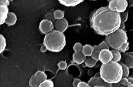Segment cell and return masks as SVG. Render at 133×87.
Listing matches in <instances>:
<instances>
[{
    "label": "cell",
    "instance_id": "obj_38",
    "mask_svg": "<svg viewBox=\"0 0 133 87\" xmlns=\"http://www.w3.org/2000/svg\"><path fill=\"white\" fill-rule=\"evenodd\" d=\"M128 80H129V82L133 84V78L131 77H129L128 78Z\"/></svg>",
    "mask_w": 133,
    "mask_h": 87
},
{
    "label": "cell",
    "instance_id": "obj_33",
    "mask_svg": "<svg viewBox=\"0 0 133 87\" xmlns=\"http://www.w3.org/2000/svg\"><path fill=\"white\" fill-rule=\"evenodd\" d=\"M9 4L10 1L8 0H1L0 1V5L8 6L9 5Z\"/></svg>",
    "mask_w": 133,
    "mask_h": 87
},
{
    "label": "cell",
    "instance_id": "obj_13",
    "mask_svg": "<svg viewBox=\"0 0 133 87\" xmlns=\"http://www.w3.org/2000/svg\"><path fill=\"white\" fill-rule=\"evenodd\" d=\"M8 7L5 5H0V22L1 25L5 23L9 13Z\"/></svg>",
    "mask_w": 133,
    "mask_h": 87
},
{
    "label": "cell",
    "instance_id": "obj_29",
    "mask_svg": "<svg viewBox=\"0 0 133 87\" xmlns=\"http://www.w3.org/2000/svg\"><path fill=\"white\" fill-rule=\"evenodd\" d=\"M119 83L121 85L125 87H127L129 83L128 78H122Z\"/></svg>",
    "mask_w": 133,
    "mask_h": 87
},
{
    "label": "cell",
    "instance_id": "obj_17",
    "mask_svg": "<svg viewBox=\"0 0 133 87\" xmlns=\"http://www.w3.org/2000/svg\"><path fill=\"white\" fill-rule=\"evenodd\" d=\"M111 51L113 54L112 61L119 63L122 58V55L121 54L120 52L118 50L114 49L112 50Z\"/></svg>",
    "mask_w": 133,
    "mask_h": 87
},
{
    "label": "cell",
    "instance_id": "obj_28",
    "mask_svg": "<svg viewBox=\"0 0 133 87\" xmlns=\"http://www.w3.org/2000/svg\"><path fill=\"white\" fill-rule=\"evenodd\" d=\"M129 43L128 41L127 42L124 44L120 49V52H122L123 53H126V52L129 50Z\"/></svg>",
    "mask_w": 133,
    "mask_h": 87
},
{
    "label": "cell",
    "instance_id": "obj_32",
    "mask_svg": "<svg viewBox=\"0 0 133 87\" xmlns=\"http://www.w3.org/2000/svg\"><path fill=\"white\" fill-rule=\"evenodd\" d=\"M92 87L89 85L88 83H86L85 82H83V81H81L79 85H78V87Z\"/></svg>",
    "mask_w": 133,
    "mask_h": 87
},
{
    "label": "cell",
    "instance_id": "obj_10",
    "mask_svg": "<svg viewBox=\"0 0 133 87\" xmlns=\"http://www.w3.org/2000/svg\"><path fill=\"white\" fill-rule=\"evenodd\" d=\"M54 27L55 30L60 32H64L67 30L69 26V23L66 19L56 20L54 23Z\"/></svg>",
    "mask_w": 133,
    "mask_h": 87
},
{
    "label": "cell",
    "instance_id": "obj_30",
    "mask_svg": "<svg viewBox=\"0 0 133 87\" xmlns=\"http://www.w3.org/2000/svg\"><path fill=\"white\" fill-rule=\"evenodd\" d=\"M99 51H94L93 53L92 54L91 57L93 59H94L95 61H99Z\"/></svg>",
    "mask_w": 133,
    "mask_h": 87
},
{
    "label": "cell",
    "instance_id": "obj_3",
    "mask_svg": "<svg viewBox=\"0 0 133 87\" xmlns=\"http://www.w3.org/2000/svg\"><path fill=\"white\" fill-rule=\"evenodd\" d=\"M66 37L64 33L56 30L46 34L43 40V45L48 51L52 52H61L65 46Z\"/></svg>",
    "mask_w": 133,
    "mask_h": 87
},
{
    "label": "cell",
    "instance_id": "obj_35",
    "mask_svg": "<svg viewBox=\"0 0 133 87\" xmlns=\"http://www.w3.org/2000/svg\"><path fill=\"white\" fill-rule=\"evenodd\" d=\"M125 27H126V25H125L124 23H121V24L119 29H120V30H124Z\"/></svg>",
    "mask_w": 133,
    "mask_h": 87
},
{
    "label": "cell",
    "instance_id": "obj_31",
    "mask_svg": "<svg viewBox=\"0 0 133 87\" xmlns=\"http://www.w3.org/2000/svg\"><path fill=\"white\" fill-rule=\"evenodd\" d=\"M81 82V80L79 79L76 78L74 79L73 81L72 82V86L73 87H78V85L79 83Z\"/></svg>",
    "mask_w": 133,
    "mask_h": 87
},
{
    "label": "cell",
    "instance_id": "obj_34",
    "mask_svg": "<svg viewBox=\"0 0 133 87\" xmlns=\"http://www.w3.org/2000/svg\"><path fill=\"white\" fill-rule=\"evenodd\" d=\"M48 50L47 47L45 45H43L42 46L41 49H40V51H41L42 53H45V52H47Z\"/></svg>",
    "mask_w": 133,
    "mask_h": 87
},
{
    "label": "cell",
    "instance_id": "obj_18",
    "mask_svg": "<svg viewBox=\"0 0 133 87\" xmlns=\"http://www.w3.org/2000/svg\"><path fill=\"white\" fill-rule=\"evenodd\" d=\"M97 62V61L93 59L92 58H91V57H89L87 58L84 63L85 65L87 66V67L91 68L95 66Z\"/></svg>",
    "mask_w": 133,
    "mask_h": 87
},
{
    "label": "cell",
    "instance_id": "obj_26",
    "mask_svg": "<svg viewBox=\"0 0 133 87\" xmlns=\"http://www.w3.org/2000/svg\"><path fill=\"white\" fill-rule=\"evenodd\" d=\"M44 19L50 21H51L53 23L55 22V20H56L55 18L53 12H49L46 14L45 16Z\"/></svg>",
    "mask_w": 133,
    "mask_h": 87
},
{
    "label": "cell",
    "instance_id": "obj_19",
    "mask_svg": "<svg viewBox=\"0 0 133 87\" xmlns=\"http://www.w3.org/2000/svg\"><path fill=\"white\" fill-rule=\"evenodd\" d=\"M119 63L122 66V68L123 78H128L130 73V68L125 64L123 63L122 62H119Z\"/></svg>",
    "mask_w": 133,
    "mask_h": 87
},
{
    "label": "cell",
    "instance_id": "obj_1",
    "mask_svg": "<svg viewBox=\"0 0 133 87\" xmlns=\"http://www.w3.org/2000/svg\"><path fill=\"white\" fill-rule=\"evenodd\" d=\"M121 23L120 14L112 11L108 6L95 10L90 19L91 28L98 34L105 36L118 30Z\"/></svg>",
    "mask_w": 133,
    "mask_h": 87
},
{
    "label": "cell",
    "instance_id": "obj_21",
    "mask_svg": "<svg viewBox=\"0 0 133 87\" xmlns=\"http://www.w3.org/2000/svg\"><path fill=\"white\" fill-rule=\"evenodd\" d=\"M54 83L52 80L46 79L39 84L38 87H54Z\"/></svg>",
    "mask_w": 133,
    "mask_h": 87
},
{
    "label": "cell",
    "instance_id": "obj_7",
    "mask_svg": "<svg viewBox=\"0 0 133 87\" xmlns=\"http://www.w3.org/2000/svg\"><path fill=\"white\" fill-rule=\"evenodd\" d=\"M87 83L89 85L92 87L96 85L103 86L105 87H113L112 84L106 83L101 78L99 72L97 73L95 76L91 78Z\"/></svg>",
    "mask_w": 133,
    "mask_h": 87
},
{
    "label": "cell",
    "instance_id": "obj_23",
    "mask_svg": "<svg viewBox=\"0 0 133 87\" xmlns=\"http://www.w3.org/2000/svg\"><path fill=\"white\" fill-rule=\"evenodd\" d=\"M98 47H99V52L104 49H109V45H108V44L105 41H102V42L98 45Z\"/></svg>",
    "mask_w": 133,
    "mask_h": 87
},
{
    "label": "cell",
    "instance_id": "obj_37",
    "mask_svg": "<svg viewBox=\"0 0 133 87\" xmlns=\"http://www.w3.org/2000/svg\"><path fill=\"white\" fill-rule=\"evenodd\" d=\"M93 49L94 51H99V47H98V45H94L93 46Z\"/></svg>",
    "mask_w": 133,
    "mask_h": 87
},
{
    "label": "cell",
    "instance_id": "obj_42",
    "mask_svg": "<svg viewBox=\"0 0 133 87\" xmlns=\"http://www.w3.org/2000/svg\"><path fill=\"white\" fill-rule=\"evenodd\" d=\"M131 77H132V78H133V76H131Z\"/></svg>",
    "mask_w": 133,
    "mask_h": 87
},
{
    "label": "cell",
    "instance_id": "obj_25",
    "mask_svg": "<svg viewBox=\"0 0 133 87\" xmlns=\"http://www.w3.org/2000/svg\"><path fill=\"white\" fill-rule=\"evenodd\" d=\"M83 46L80 42H77L74 45L73 49L75 52H80L82 51Z\"/></svg>",
    "mask_w": 133,
    "mask_h": 87
},
{
    "label": "cell",
    "instance_id": "obj_41",
    "mask_svg": "<svg viewBox=\"0 0 133 87\" xmlns=\"http://www.w3.org/2000/svg\"><path fill=\"white\" fill-rule=\"evenodd\" d=\"M124 87V86H118V87Z\"/></svg>",
    "mask_w": 133,
    "mask_h": 87
},
{
    "label": "cell",
    "instance_id": "obj_5",
    "mask_svg": "<svg viewBox=\"0 0 133 87\" xmlns=\"http://www.w3.org/2000/svg\"><path fill=\"white\" fill-rule=\"evenodd\" d=\"M128 5L126 0H112L109 1L108 6L112 11L120 14L126 11Z\"/></svg>",
    "mask_w": 133,
    "mask_h": 87
},
{
    "label": "cell",
    "instance_id": "obj_6",
    "mask_svg": "<svg viewBox=\"0 0 133 87\" xmlns=\"http://www.w3.org/2000/svg\"><path fill=\"white\" fill-rule=\"evenodd\" d=\"M47 79V75L44 72L39 70L32 75L29 81V85L31 87H38L39 84Z\"/></svg>",
    "mask_w": 133,
    "mask_h": 87
},
{
    "label": "cell",
    "instance_id": "obj_12",
    "mask_svg": "<svg viewBox=\"0 0 133 87\" xmlns=\"http://www.w3.org/2000/svg\"><path fill=\"white\" fill-rule=\"evenodd\" d=\"M87 59L82 52H74L72 55V62L75 63L78 65H80L84 63Z\"/></svg>",
    "mask_w": 133,
    "mask_h": 87
},
{
    "label": "cell",
    "instance_id": "obj_27",
    "mask_svg": "<svg viewBox=\"0 0 133 87\" xmlns=\"http://www.w3.org/2000/svg\"><path fill=\"white\" fill-rule=\"evenodd\" d=\"M67 63L66 61H61L57 64L58 68L61 70H64L67 67Z\"/></svg>",
    "mask_w": 133,
    "mask_h": 87
},
{
    "label": "cell",
    "instance_id": "obj_9",
    "mask_svg": "<svg viewBox=\"0 0 133 87\" xmlns=\"http://www.w3.org/2000/svg\"><path fill=\"white\" fill-rule=\"evenodd\" d=\"M113 54L109 49H104L100 52L99 61L102 64H106L112 61Z\"/></svg>",
    "mask_w": 133,
    "mask_h": 87
},
{
    "label": "cell",
    "instance_id": "obj_8",
    "mask_svg": "<svg viewBox=\"0 0 133 87\" xmlns=\"http://www.w3.org/2000/svg\"><path fill=\"white\" fill-rule=\"evenodd\" d=\"M54 28L52 22L45 19H43L39 23V29L43 34H47L53 31Z\"/></svg>",
    "mask_w": 133,
    "mask_h": 87
},
{
    "label": "cell",
    "instance_id": "obj_11",
    "mask_svg": "<svg viewBox=\"0 0 133 87\" xmlns=\"http://www.w3.org/2000/svg\"><path fill=\"white\" fill-rule=\"evenodd\" d=\"M122 59L123 63L128 66L130 69L133 68V52L123 53Z\"/></svg>",
    "mask_w": 133,
    "mask_h": 87
},
{
    "label": "cell",
    "instance_id": "obj_36",
    "mask_svg": "<svg viewBox=\"0 0 133 87\" xmlns=\"http://www.w3.org/2000/svg\"><path fill=\"white\" fill-rule=\"evenodd\" d=\"M128 2L129 7H133V0H129Z\"/></svg>",
    "mask_w": 133,
    "mask_h": 87
},
{
    "label": "cell",
    "instance_id": "obj_24",
    "mask_svg": "<svg viewBox=\"0 0 133 87\" xmlns=\"http://www.w3.org/2000/svg\"><path fill=\"white\" fill-rule=\"evenodd\" d=\"M120 16L121 22L125 23L127 22L128 20L129 12L128 11H125L124 12H122L120 13Z\"/></svg>",
    "mask_w": 133,
    "mask_h": 87
},
{
    "label": "cell",
    "instance_id": "obj_22",
    "mask_svg": "<svg viewBox=\"0 0 133 87\" xmlns=\"http://www.w3.org/2000/svg\"><path fill=\"white\" fill-rule=\"evenodd\" d=\"M0 40H1L0 53H2L5 50L6 47V39L2 34H1L0 36Z\"/></svg>",
    "mask_w": 133,
    "mask_h": 87
},
{
    "label": "cell",
    "instance_id": "obj_39",
    "mask_svg": "<svg viewBox=\"0 0 133 87\" xmlns=\"http://www.w3.org/2000/svg\"><path fill=\"white\" fill-rule=\"evenodd\" d=\"M127 87H133V84L129 83V85H128V86Z\"/></svg>",
    "mask_w": 133,
    "mask_h": 87
},
{
    "label": "cell",
    "instance_id": "obj_43",
    "mask_svg": "<svg viewBox=\"0 0 133 87\" xmlns=\"http://www.w3.org/2000/svg\"></svg>",
    "mask_w": 133,
    "mask_h": 87
},
{
    "label": "cell",
    "instance_id": "obj_15",
    "mask_svg": "<svg viewBox=\"0 0 133 87\" xmlns=\"http://www.w3.org/2000/svg\"><path fill=\"white\" fill-rule=\"evenodd\" d=\"M17 20V18L15 13L13 12H9L5 20V23L8 26H12L16 24Z\"/></svg>",
    "mask_w": 133,
    "mask_h": 87
},
{
    "label": "cell",
    "instance_id": "obj_16",
    "mask_svg": "<svg viewBox=\"0 0 133 87\" xmlns=\"http://www.w3.org/2000/svg\"><path fill=\"white\" fill-rule=\"evenodd\" d=\"M93 47L90 45H85L83 46L82 52L86 57H91L93 53Z\"/></svg>",
    "mask_w": 133,
    "mask_h": 87
},
{
    "label": "cell",
    "instance_id": "obj_4",
    "mask_svg": "<svg viewBox=\"0 0 133 87\" xmlns=\"http://www.w3.org/2000/svg\"><path fill=\"white\" fill-rule=\"evenodd\" d=\"M128 39L126 32L118 29L111 34L106 36L105 41L113 49L119 51L122 46L128 41Z\"/></svg>",
    "mask_w": 133,
    "mask_h": 87
},
{
    "label": "cell",
    "instance_id": "obj_40",
    "mask_svg": "<svg viewBox=\"0 0 133 87\" xmlns=\"http://www.w3.org/2000/svg\"><path fill=\"white\" fill-rule=\"evenodd\" d=\"M93 87H105L103 86H98V85H96V86H94Z\"/></svg>",
    "mask_w": 133,
    "mask_h": 87
},
{
    "label": "cell",
    "instance_id": "obj_2",
    "mask_svg": "<svg viewBox=\"0 0 133 87\" xmlns=\"http://www.w3.org/2000/svg\"><path fill=\"white\" fill-rule=\"evenodd\" d=\"M100 76L106 83L110 84L119 83L123 78L122 66L119 63L111 61L102 64L100 69Z\"/></svg>",
    "mask_w": 133,
    "mask_h": 87
},
{
    "label": "cell",
    "instance_id": "obj_14",
    "mask_svg": "<svg viewBox=\"0 0 133 87\" xmlns=\"http://www.w3.org/2000/svg\"><path fill=\"white\" fill-rule=\"evenodd\" d=\"M59 3L62 5L66 7H75L82 3L84 1L82 0H72V1H68V0H59L58 1Z\"/></svg>",
    "mask_w": 133,
    "mask_h": 87
},
{
    "label": "cell",
    "instance_id": "obj_20",
    "mask_svg": "<svg viewBox=\"0 0 133 87\" xmlns=\"http://www.w3.org/2000/svg\"><path fill=\"white\" fill-rule=\"evenodd\" d=\"M55 18L56 20L64 18V12L63 10H57L53 12Z\"/></svg>",
    "mask_w": 133,
    "mask_h": 87
}]
</instances>
